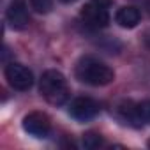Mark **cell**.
<instances>
[{
	"instance_id": "cell-1",
	"label": "cell",
	"mask_w": 150,
	"mask_h": 150,
	"mask_svg": "<svg viewBox=\"0 0 150 150\" xmlns=\"http://www.w3.org/2000/svg\"><path fill=\"white\" fill-rule=\"evenodd\" d=\"M74 76L85 85L104 87L115 80V72L108 64H104L94 57H83L76 64V67H74Z\"/></svg>"
},
{
	"instance_id": "cell-2",
	"label": "cell",
	"mask_w": 150,
	"mask_h": 150,
	"mask_svg": "<svg viewBox=\"0 0 150 150\" xmlns=\"http://www.w3.org/2000/svg\"><path fill=\"white\" fill-rule=\"evenodd\" d=\"M39 92L53 106L65 104L69 96H71V88L67 85L65 76L60 71H55V69H50V71L42 72L41 81H39Z\"/></svg>"
},
{
	"instance_id": "cell-3",
	"label": "cell",
	"mask_w": 150,
	"mask_h": 150,
	"mask_svg": "<svg viewBox=\"0 0 150 150\" xmlns=\"http://www.w3.org/2000/svg\"><path fill=\"white\" fill-rule=\"evenodd\" d=\"M80 18L90 28H104L110 23L108 9H106V6L101 2V0H92V2L85 4L81 7Z\"/></svg>"
},
{
	"instance_id": "cell-4",
	"label": "cell",
	"mask_w": 150,
	"mask_h": 150,
	"mask_svg": "<svg viewBox=\"0 0 150 150\" xmlns=\"http://www.w3.org/2000/svg\"><path fill=\"white\" fill-rule=\"evenodd\" d=\"M6 80L7 83L14 88V90H28L32 85H34V74L28 67L21 65V64H16V62H11L6 65Z\"/></svg>"
},
{
	"instance_id": "cell-5",
	"label": "cell",
	"mask_w": 150,
	"mask_h": 150,
	"mask_svg": "<svg viewBox=\"0 0 150 150\" xmlns=\"http://www.w3.org/2000/svg\"><path fill=\"white\" fill-rule=\"evenodd\" d=\"M21 125H23V131L28 132L34 138H46L50 134V131H51V120L42 111H32V113H28L23 118Z\"/></svg>"
},
{
	"instance_id": "cell-6",
	"label": "cell",
	"mask_w": 150,
	"mask_h": 150,
	"mask_svg": "<svg viewBox=\"0 0 150 150\" xmlns=\"http://www.w3.org/2000/svg\"><path fill=\"white\" fill-rule=\"evenodd\" d=\"M99 111H101L99 103L90 97H76L69 104V115L80 122L92 120L94 117L99 115Z\"/></svg>"
},
{
	"instance_id": "cell-7",
	"label": "cell",
	"mask_w": 150,
	"mask_h": 150,
	"mask_svg": "<svg viewBox=\"0 0 150 150\" xmlns=\"http://www.w3.org/2000/svg\"><path fill=\"white\" fill-rule=\"evenodd\" d=\"M120 113L132 125L150 124V99L143 101V103H138V104H131L129 103V104H125V106L120 108Z\"/></svg>"
},
{
	"instance_id": "cell-8",
	"label": "cell",
	"mask_w": 150,
	"mask_h": 150,
	"mask_svg": "<svg viewBox=\"0 0 150 150\" xmlns=\"http://www.w3.org/2000/svg\"><path fill=\"white\" fill-rule=\"evenodd\" d=\"M6 18H7V23L11 25V28H14V30H25L28 27V21H30L27 7L23 2H13L7 7Z\"/></svg>"
},
{
	"instance_id": "cell-9",
	"label": "cell",
	"mask_w": 150,
	"mask_h": 150,
	"mask_svg": "<svg viewBox=\"0 0 150 150\" xmlns=\"http://www.w3.org/2000/svg\"><path fill=\"white\" fill-rule=\"evenodd\" d=\"M139 20H141V13L134 6H124L115 14V21L122 28H134V27H138Z\"/></svg>"
},
{
	"instance_id": "cell-10",
	"label": "cell",
	"mask_w": 150,
	"mask_h": 150,
	"mask_svg": "<svg viewBox=\"0 0 150 150\" xmlns=\"http://www.w3.org/2000/svg\"><path fill=\"white\" fill-rule=\"evenodd\" d=\"M104 145V139L97 132H87L83 134V146L85 148H99Z\"/></svg>"
},
{
	"instance_id": "cell-11",
	"label": "cell",
	"mask_w": 150,
	"mask_h": 150,
	"mask_svg": "<svg viewBox=\"0 0 150 150\" xmlns=\"http://www.w3.org/2000/svg\"><path fill=\"white\" fill-rule=\"evenodd\" d=\"M30 6L39 14H48L53 7V0H30Z\"/></svg>"
},
{
	"instance_id": "cell-12",
	"label": "cell",
	"mask_w": 150,
	"mask_h": 150,
	"mask_svg": "<svg viewBox=\"0 0 150 150\" xmlns=\"http://www.w3.org/2000/svg\"><path fill=\"white\" fill-rule=\"evenodd\" d=\"M60 2H64V4H71V2H74V0H60Z\"/></svg>"
},
{
	"instance_id": "cell-13",
	"label": "cell",
	"mask_w": 150,
	"mask_h": 150,
	"mask_svg": "<svg viewBox=\"0 0 150 150\" xmlns=\"http://www.w3.org/2000/svg\"><path fill=\"white\" fill-rule=\"evenodd\" d=\"M148 146H150V141H148Z\"/></svg>"
}]
</instances>
